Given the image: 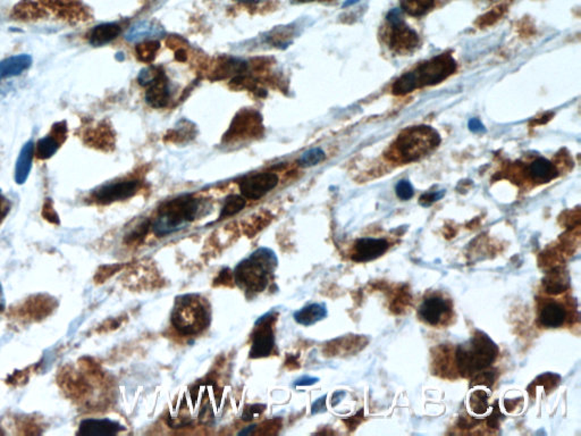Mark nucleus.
I'll return each mask as SVG.
<instances>
[{"instance_id": "1", "label": "nucleus", "mask_w": 581, "mask_h": 436, "mask_svg": "<svg viewBox=\"0 0 581 436\" xmlns=\"http://www.w3.org/2000/svg\"><path fill=\"white\" fill-rule=\"evenodd\" d=\"M456 69V60L451 55H439L437 57L417 66L413 71L402 75L394 83L392 90L394 94L405 96L414 91L416 89L439 84L453 74Z\"/></svg>"}, {"instance_id": "2", "label": "nucleus", "mask_w": 581, "mask_h": 436, "mask_svg": "<svg viewBox=\"0 0 581 436\" xmlns=\"http://www.w3.org/2000/svg\"><path fill=\"white\" fill-rule=\"evenodd\" d=\"M441 142L439 134L430 126H413L400 134L388 157L399 163L416 162L433 152Z\"/></svg>"}, {"instance_id": "3", "label": "nucleus", "mask_w": 581, "mask_h": 436, "mask_svg": "<svg viewBox=\"0 0 581 436\" xmlns=\"http://www.w3.org/2000/svg\"><path fill=\"white\" fill-rule=\"evenodd\" d=\"M277 266V258L271 249L260 248L239 262L234 271V281L248 292L260 294L265 290Z\"/></svg>"}, {"instance_id": "4", "label": "nucleus", "mask_w": 581, "mask_h": 436, "mask_svg": "<svg viewBox=\"0 0 581 436\" xmlns=\"http://www.w3.org/2000/svg\"><path fill=\"white\" fill-rule=\"evenodd\" d=\"M171 320L183 335H197L210 324V309L205 299L196 294H186L177 298Z\"/></svg>"}, {"instance_id": "5", "label": "nucleus", "mask_w": 581, "mask_h": 436, "mask_svg": "<svg viewBox=\"0 0 581 436\" xmlns=\"http://www.w3.org/2000/svg\"><path fill=\"white\" fill-rule=\"evenodd\" d=\"M499 354V348L486 335L478 333L467 343L460 345L456 350V367L462 376H473L492 365Z\"/></svg>"}, {"instance_id": "6", "label": "nucleus", "mask_w": 581, "mask_h": 436, "mask_svg": "<svg viewBox=\"0 0 581 436\" xmlns=\"http://www.w3.org/2000/svg\"><path fill=\"white\" fill-rule=\"evenodd\" d=\"M199 211V201L191 196L171 200L159 209L152 230L158 237L176 232L186 223L192 222Z\"/></svg>"}, {"instance_id": "7", "label": "nucleus", "mask_w": 581, "mask_h": 436, "mask_svg": "<svg viewBox=\"0 0 581 436\" xmlns=\"http://www.w3.org/2000/svg\"><path fill=\"white\" fill-rule=\"evenodd\" d=\"M418 318L430 328H446L453 322V303L441 292L427 294L419 306Z\"/></svg>"}, {"instance_id": "8", "label": "nucleus", "mask_w": 581, "mask_h": 436, "mask_svg": "<svg viewBox=\"0 0 581 436\" xmlns=\"http://www.w3.org/2000/svg\"><path fill=\"white\" fill-rule=\"evenodd\" d=\"M388 46L397 54H410L419 47V35L405 24L403 11L394 9L388 15Z\"/></svg>"}, {"instance_id": "9", "label": "nucleus", "mask_w": 581, "mask_h": 436, "mask_svg": "<svg viewBox=\"0 0 581 436\" xmlns=\"http://www.w3.org/2000/svg\"><path fill=\"white\" fill-rule=\"evenodd\" d=\"M275 317L266 314L258 320L252 334V345L250 349V358L258 359L271 356L275 348V334H273V322Z\"/></svg>"}, {"instance_id": "10", "label": "nucleus", "mask_w": 581, "mask_h": 436, "mask_svg": "<svg viewBox=\"0 0 581 436\" xmlns=\"http://www.w3.org/2000/svg\"><path fill=\"white\" fill-rule=\"evenodd\" d=\"M278 181V177L273 173H260L243 180L239 191L245 199L258 200L276 188Z\"/></svg>"}, {"instance_id": "11", "label": "nucleus", "mask_w": 581, "mask_h": 436, "mask_svg": "<svg viewBox=\"0 0 581 436\" xmlns=\"http://www.w3.org/2000/svg\"><path fill=\"white\" fill-rule=\"evenodd\" d=\"M569 320L567 306L558 300L546 299L541 303L538 322L545 328H558L565 325Z\"/></svg>"}, {"instance_id": "12", "label": "nucleus", "mask_w": 581, "mask_h": 436, "mask_svg": "<svg viewBox=\"0 0 581 436\" xmlns=\"http://www.w3.org/2000/svg\"><path fill=\"white\" fill-rule=\"evenodd\" d=\"M139 188L137 181H120L111 183L94 192V198L99 203H111L133 197Z\"/></svg>"}, {"instance_id": "13", "label": "nucleus", "mask_w": 581, "mask_h": 436, "mask_svg": "<svg viewBox=\"0 0 581 436\" xmlns=\"http://www.w3.org/2000/svg\"><path fill=\"white\" fill-rule=\"evenodd\" d=\"M390 248V243L385 239L363 237L359 239L354 245L352 260L356 262H367L376 259L384 255Z\"/></svg>"}, {"instance_id": "14", "label": "nucleus", "mask_w": 581, "mask_h": 436, "mask_svg": "<svg viewBox=\"0 0 581 436\" xmlns=\"http://www.w3.org/2000/svg\"><path fill=\"white\" fill-rule=\"evenodd\" d=\"M171 99V90H169V81L164 74V72H160L154 81L148 86V90L145 92V100L148 105L154 108H164L169 105Z\"/></svg>"}, {"instance_id": "15", "label": "nucleus", "mask_w": 581, "mask_h": 436, "mask_svg": "<svg viewBox=\"0 0 581 436\" xmlns=\"http://www.w3.org/2000/svg\"><path fill=\"white\" fill-rule=\"evenodd\" d=\"M124 430L120 423L111 419H86L82 420L77 434L80 435H115Z\"/></svg>"}, {"instance_id": "16", "label": "nucleus", "mask_w": 581, "mask_h": 436, "mask_svg": "<svg viewBox=\"0 0 581 436\" xmlns=\"http://www.w3.org/2000/svg\"><path fill=\"white\" fill-rule=\"evenodd\" d=\"M259 128H261L259 115L254 111H243L239 113V116L235 117L226 137L234 139L243 137L245 134L254 135V132L259 130Z\"/></svg>"}, {"instance_id": "17", "label": "nucleus", "mask_w": 581, "mask_h": 436, "mask_svg": "<svg viewBox=\"0 0 581 436\" xmlns=\"http://www.w3.org/2000/svg\"><path fill=\"white\" fill-rule=\"evenodd\" d=\"M527 173L530 180L538 184L551 182L558 175L554 164L543 157L533 160L528 166Z\"/></svg>"}, {"instance_id": "18", "label": "nucleus", "mask_w": 581, "mask_h": 436, "mask_svg": "<svg viewBox=\"0 0 581 436\" xmlns=\"http://www.w3.org/2000/svg\"><path fill=\"white\" fill-rule=\"evenodd\" d=\"M327 316V309L322 303H311L294 313V320L303 326H311Z\"/></svg>"}, {"instance_id": "19", "label": "nucleus", "mask_w": 581, "mask_h": 436, "mask_svg": "<svg viewBox=\"0 0 581 436\" xmlns=\"http://www.w3.org/2000/svg\"><path fill=\"white\" fill-rule=\"evenodd\" d=\"M32 58L28 55H18L0 62V80L6 77H16L29 69Z\"/></svg>"}, {"instance_id": "20", "label": "nucleus", "mask_w": 581, "mask_h": 436, "mask_svg": "<svg viewBox=\"0 0 581 436\" xmlns=\"http://www.w3.org/2000/svg\"><path fill=\"white\" fill-rule=\"evenodd\" d=\"M120 33V26L116 23H105L98 26L90 33V43L92 46H103L106 43L116 39Z\"/></svg>"}, {"instance_id": "21", "label": "nucleus", "mask_w": 581, "mask_h": 436, "mask_svg": "<svg viewBox=\"0 0 581 436\" xmlns=\"http://www.w3.org/2000/svg\"><path fill=\"white\" fill-rule=\"evenodd\" d=\"M33 149H35V145H33V142L30 141L21 150L18 163H16V169H15V180L20 184L26 182V179L29 177L30 171H31L32 158H33Z\"/></svg>"}, {"instance_id": "22", "label": "nucleus", "mask_w": 581, "mask_h": 436, "mask_svg": "<svg viewBox=\"0 0 581 436\" xmlns=\"http://www.w3.org/2000/svg\"><path fill=\"white\" fill-rule=\"evenodd\" d=\"M54 131L55 135H49V137L43 138V139H41L40 141L38 142L37 150H35L38 158L47 160V158L52 157V155H55V152H57L60 145V141L58 140V138L64 137L65 128H60L56 126V128H54Z\"/></svg>"}, {"instance_id": "23", "label": "nucleus", "mask_w": 581, "mask_h": 436, "mask_svg": "<svg viewBox=\"0 0 581 436\" xmlns=\"http://www.w3.org/2000/svg\"><path fill=\"white\" fill-rule=\"evenodd\" d=\"M162 32H163V30L160 26H154V23H150V22H140L128 31V35H126V40L131 41V43L145 40V39H149V38L157 37Z\"/></svg>"}, {"instance_id": "24", "label": "nucleus", "mask_w": 581, "mask_h": 436, "mask_svg": "<svg viewBox=\"0 0 581 436\" xmlns=\"http://www.w3.org/2000/svg\"><path fill=\"white\" fill-rule=\"evenodd\" d=\"M435 0H401V9L407 14L419 18L429 12Z\"/></svg>"}, {"instance_id": "25", "label": "nucleus", "mask_w": 581, "mask_h": 436, "mask_svg": "<svg viewBox=\"0 0 581 436\" xmlns=\"http://www.w3.org/2000/svg\"><path fill=\"white\" fill-rule=\"evenodd\" d=\"M271 220L269 213H258L254 216L249 217L248 220L243 223V230L249 237L256 235L258 232L265 228Z\"/></svg>"}, {"instance_id": "26", "label": "nucleus", "mask_w": 581, "mask_h": 436, "mask_svg": "<svg viewBox=\"0 0 581 436\" xmlns=\"http://www.w3.org/2000/svg\"><path fill=\"white\" fill-rule=\"evenodd\" d=\"M247 205V200L243 196L239 194H232L230 197L226 198L225 203L222 205V211H220V220L227 218V217L234 216L237 213L242 211Z\"/></svg>"}, {"instance_id": "27", "label": "nucleus", "mask_w": 581, "mask_h": 436, "mask_svg": "<svg viewBox=\"0 0 581 436\" xmlns=\"http://www.w3.org/2000/svg\"><path fill=\"white\" fill-rule=\"evenodd\" d=\"M160 49V43L156 40H147L140 43L135 48L137 58L143 63H152L157 56L158 50Z\"/></svg>"}, {"instance_id": "28", "label": "nucleus", "mask_w": 581, "mask_h": 436, "mask_svg": "<svg viewBox=\"0 0 581 436\" xmlns=\"http://www.w3.org/2000/svg\"><path fill=\"white\" fill-rule=\"evenodd\" d=\"M488 398L490 394L486 391L477 390L470 396V408L477 415H483L488 409Z\"/></svg>"}, {"instance_id": "29", "label": "nucleus", "mask_w": 581, "mask_h": 436, "mask_svg": "<svg viewBox=\"0 0 581 436\" xmlns=\"http://www.w3.org/2000/svg\"><path fill=\"white\" fill-rule=\"evenodd\" d=\"M324 160H325L324 150L320 148H312L301 155V157L299 158V165L301 167H305V169H308V167L318 165Z\"/></svg>"}, {"instance_id": "30", "label": "nucleus", "mask_w": 581, "mask_h": 436, "mask_svg": "<svg viewBox=\"0 0 581 436\" xmlns=\"http://www.w3.org/2000/svg\"><path fill=\"white\" fill-rule=\"evenodd\" d=\"M395 191L396 196L400 198V199L405 200L411 199L413 197V194H414V190H413V186H411V183L409 181L402 180L400 181L395 186Z\"/></svg>"}, {"instance_id": "31", "label": "nucleus", "mask_w": 581, "mask_h": 436, "mask_svg": "<svg viewBox=\"0 0 581 436\" xmlns=\"http://www.w3.org/2000/svg\"><path fill=\"white\" fill-rule=\"evenodd\" d=\"M149 228H150V223H149L148 220L142 223L141 225L137 226V228H134L133 231L126 237V243L131 245V243L135 242V241H140V240L143 239V237L147 235V233H148Z\"/></svg>"}, {"instance_id": "32", "label": "nucleus", "mask_w": 581, "mask_h": 436, "mask_svg": "<svg viewBox=\"0 0 581 436\" xmlns=\"http://www.w3.org/2000/svg\"><path fill=\"white\" fill-rule=\"evenodd\" d=\"M266 409L265 405H252L245 407L244 411L242 413V419L244 422H250L254 420L256 417H259L264 410Z\"/></svg>"}, {"instance_id": "33", "label": "nucleus", "mask_w": 581, "mask_h": 436, "mask_svg": "<svg viewBox=\"0 0 581 436\" xmlns=\"http://www.w3.org/2000/svg\"><path fill=\"white\" fill-rule=\"evenodd\" d=\"M159 74V69H154V67L142 69L140 72L139 83L141 86H149Z\"/></svg>"}, {"instance_id": "34", "label": "nucleus", "mask_w": 581, "mask_h": 436, "mask_svg": "<svg viewBox=\"0 0 581 436\" xmlns=\"http://www.w3.org/2000/svg\"><path fill=\"white\" fill-rule=\"evenodd\" d=\"M443 194L444 192H433V194H426L420 198V203H422L424 207H427V206L431 205V203H435L437 200L441 199L443 197Z\"/></svg>"}, {"instance_id": "35", "label": "nucleus", "mask_w": 581, "mask_h": 436, "mask_svg": "<svg viewBox=\"0 0 581 436\" xmlns=\"http://www.w3.org/2000/svg\"><path fill=\"white\" fill-rule=\"evenodd\" d=\"M232 279H233V274H232L231 269L225 268V269L220 272V275L215 281V284L226 285L227 283L232 282Z\"/></svg>"}, {"instance_id": "36", "label": "nucleus", "mask_w": 581, "mask_h": 436, "mask_svg": "<svg viewBox=\"0 0 581 436\" xmlns=\"http://www.w3.org/2000/svg\"><path fill=\"white\" fill-rule=\"evenodd\" d=\"M326 398H327L326 396H322L312 403V407H311V413L312 415H317V413L326 410Z\"/></svg>"}, {"instance_id": "37", "label": "nucleus", "mask_w": 581, "mask_h": 436, "mask_svg": "<svg viewBox=\"0 0 581 436\" xmlns=\"http://www.w3.org/2000/svg\"><path fill=\"white\" fill-rule=\"evenodd\" d=\"M320 381L317 377L303 376L294 382V386H311Z\"/></svg>"}, {"instance_id": "38", "label": "nucleus", "mask_w": 581, "mask_h": 436, "mask_svg": "<svg viewBox=\"0 0 581 436\" xmlns=\"http://www.w3.org/2000/svg\"><path fill=\"white\" fill-rule=\"evenodd\" d=\"M469 128H470V131L476 132V133L477 132L485 131L482 122L477 120V118H473V120L469 121Z\"/></svg>"}, {"instance_id": "39", "label": "nucleus", "mask_w": 581, "mask_h": 436, "mask_svg": "<svg viewBox=\"0 0 581 436\" xmlns=\"http://www.w3.org/2000/svg\"><path fill=\"white\" fill-rule=\"evenodd\" d=\"M175 58H176L179 62H186V52L184 49L180 48L177 49L176 55H175Z\"/></svg>"}, {"instance_id": "40", "label": "nucleus", "mask_w": 581, "mask_h": 436, "mask_svg": "<svg viewBox=\"0 0 581 436\" xmlns=\"http://www.w3.org/2000/svg\"><path fill=\"white\" fill-rule=\"evenodd\" d=\"M5 306H6V301H5V296H4L3 288H1V285H0V314L5 311Z\"/></svg>"}, {"instance_id": "41", "label": "nucleus", "mask_w": 581, "mask_h": 436, "mask_svg": "<svg viewBox=\"0 0 581 436\" xmlns=\"http://www.w3.org/2000/svg\"><path fill=\"white\" fill-rule=\"evenodd\" d=\"M344 396V392H337V393H334L333 400H332V406H337Z\"/></svg>"}, {"instance_id": "42", "label": "nucleus", "mask_w": 581, "mask_h": 436, "mask_svg": "<svg viewBox=\"0 0 581 436\" xmlns=\"http://www.w3.org/2000/svg\"><path fill=\"white\" fill-rule=\"evenodd\" d=\"M6 211L7 209L5 208V206H4V201L1 200V198H0V220L3 218V216L5 215V213H6Z\"/></svg>"}, {"instance_id": "43", "label": "nucleus", "mask_w": 581, "mask_h": 436, "mask_svg": "<svg viewBox=\"0 0 581 436\" xmlns=\"http://www.w3.org/2000/svg\"><path fill=\"white\" fill-rule=\"evenodd\" d=\"M237 1H239V3H244V4H256L260 3L262 0H237Z\"/></svg>"}, {"instance_id": "44", "label": "nucleus", "mask_w": 581, "mask_h": 436, "mask_svg": "<svg viewBox=\"0 0 581 436\" xmlns=\"http://www.w3.org/2000/svg\"><path fill=\"white\" fill-rule=\"evenodd\" d=\"M292 3H297V4H303V3H311V1H315V0H290Z\"/></svg>"}]
</instances>
